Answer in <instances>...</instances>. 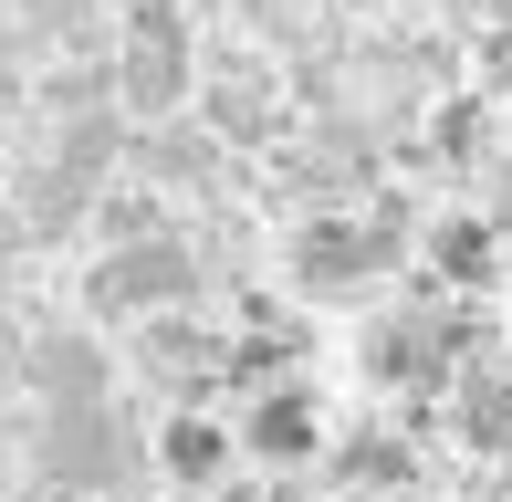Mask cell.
I'll return each mask as SVG.
<instances>
[{"label": "cell", "mask_w": 512, "mask_h": 502, "mask_svg": "<svg viewBox=\"0 0 512 502\" xmlns=\"http://www.w3.org/2000/svg\"><path fill=\"white\" fill-rule=\"evenodd\" d=\"M126 471H136V440L115 429L105 398L53 408V419H42V482H53V492H74V502H115V482H126Z\"/></svg>", "instance_id": "cell-1"}, {"label": "cell", "mask_w": 512, "mask_h": 502, "mask_svg": "<svg viewBox=\"0 0 512 502\" xmlns=\"http://www.w3.org/2000/svg\"><path fill=\"white\" fill-rule=\"evenodd\" d=\"M387 262H398V210L387 220H304V241H293V283L304 293H356Z\"/></svg>", "instance_id": "cell-2"}, {"label": "cell", "mask_w": 512, "mask_h": 502, "mask_svg": "<svg viewBox=\"0 0 512 502\" xmlns=\"http://www.w3.org/2000/svg\"><path fill=\"white\" fill-rule=\"evenodd\" d=\"M189 283H199V262L178 241H126L95 272V314H168V304H189Z\"/></svg>", "instance_id": "cell-3"}, {"label": "cell", "mask_w": 512, "mask_h": 502, "mask_svg": "<svg viewBox=\"0 0 512 502\" xmlns=\"http://www.w3.org/2000/svg\"><path fill=\"white\" fill-rule=\"evenodd\" d=\"M230 440H241L251 461H272V471H293V461H314V450H324V408H314V387H293V377H272V387H251V419L230 429Z\"/></svg>", "instance_id": "cell-4"}, {"label": "cell", "mask_w": 512, "mask_h": 502, "mask_svg": "<svg viewBox=\"0 0 512 502\" xmlns=\"http://www.w3.org/2000/svg\"><path fill=\"white\" fill-rule=\"evenodd\" d=\"M115 105H126L136 126H157V116H178V105H189V42H178V21L168 32H136L126 42V63H115Z\"/></svg>", "instance_id": "cell-5"}, {"label": "cell", "mask_w": 512, "mask_h": 502, "mask_svg": "<svg viewBox=\"0 0 512 502\" xmlns=\"http://www.w3.org/2000/svg\"><path fill=\"white\" fill-rule=\"evenodd\" d=\"M21 387H32L42 408L105 398V346H95V335H32V346H21Z\"/></svg>", "instance_id": "cell-6"}, {"label": "cell", "mask_w": 512, "mask_h": 502, "mask_svg": "<svg viewBox=\"0 0 512 502\" xmlns=\"http://www.w3.org/2000/svg\"><path fill=\"white\" fill-rule=\"evenodd\" d=\"M230 450H241V440H230L220 419H199V408H178V419L157 429V471H168L178 492H209V482L230 471Z\"/></svg>", "instance_id": "cell-7"}, {"label": "cell", "mask_w": 512, "mask_h": 502, "mask_svg": "<svg viewBox=\"0 0 512 502\" xmlns=\"http://www.w3.org/2000/svg\"><path fill=\"white\" fill-rule=\"evenodd\" d=\"M429 283H450V293H481V283H502V231L492 220H439L429 231Z\"/></svg>", "instance_id": "cell-8"}, {"label": "cell", "mask_w": 512, "mask_h": 502, "mask_svg": "<svg viewBox=\"0 0 512 502\" xmlns=\"http://www.w3.org/2000/svg\"><path fill=\"white\" fill-rule=\"evenodd\" d=\"M136 356H147V377L178 387V398H199V387L220 377V346H209L189 314H147V346H136Z\"/></svg>", "instance_id": "cell-9"}, {"label": "cell", "mask_w": 512, "mask_h": 502, "mask_svg": "<svg viewBox=\"0 0 512 502\" xmlns=\"http://www.w3.org/2000/svg\"><path fill=\"white\" fill-rule=\"evenodd\" d=\"M209 157H220V136H209V126H168V116H157L147 136H136V168H147L157 189H199Z\"/></svg>", "instance_id": "cell-10"}, {"label": "cell", "mask_w": 512, "mask_h": 502, "mask_svg": "<svg viewBox=\"0 0 512 502\" xmlns=\"http://www.w3.org/2000/svg\"><path fill=\"white\" fill-rule=\"evenodd\" d=\"M272 116H283V84L251 74V63L209 84V136H272Z\"/></svg>", "instance_id": "cell-11"}, {"label": "cell", "mask_w": 512, "mask_h": 502, "mask_svg": "<svg viewBox=\"0 0 512 502\" xmlns=\"http://www.w3.org/2000/svg\"><path fill=\"white\" fill-rule=\"evenodd\" d=\"M460 440L471 450H512V377L481 367V356H471V377H460Z\"/></svg>", "instance_id": "cell-12"}, {"label": "cell", "mask_w": 512, "mask_h": 502, "mask_svg": "<svg viewBox=\"0 0 512 502\" xmlns=\"http://www.w3.org/2000/svg\"><path fill=\"white\" fill-rule=\"evenodd\" d=\"M115 157H126V116H115V105H95V116H74V126H63V147H53V168H74L84 189H95V178L115 168Z\"/></svg>", "instance_id": "cell-13"}, {"label": "cell", "mask_w": 512, "mask_h": 502, "mask_svg": "<svg viewBox=\"0 0 512 502\" xmlns=\"http://www.w3.org/2000/svg\"><path fill=\"white\" fill-rule=\"evenodd\" d=\"M84 199H95V189H84V178L74 168H32V178H21V199H11V210H21V231H63V220H84Z\"/></svg>", "instance_id": "cell-14"}, {"label": "cell", "mask_w": 512, "mask_h": 502, "mask_svg": "<svg viewBox=\"0 0 512 502\" xmlns=\"http://www.w3.org/2000/svg\"><path fill=\"white\" fill-rule=\"evenodd\" d=\"M21 251H32V231H21V210H0V272H21Z\"/></svg>", "instance_id": "cell-15"}, {"label": "cell", "mask_w": 512, "mask_h": 502, "mask_svg": "<svg viewBox=\"0 0 512 502\" xmlns=\"http://www.w3.org/2000/svg\"><path fill=\"white\" fill-rule=\"evenodd\" d=\"M21 387V325H0V398Z\"/></svg>", "instance_id": "cell-16"}, {"label": "cell", "mask_w": 512, "mask_h": 502, "mask_svg": "<svg viewBox=\"0 0 512 502\" xmlns=\"http://www.w3.org/2000/svg\"><path fill=\"white\" fill-rule=\"evenodd\" d=\"M492 231H502V251H512V178H502V199H492Z\"/></svg>", "instance_id": "cell-17"}, {"label": "cell", "mask_w": 512, "mask_h": 502, "mask_svg": "<svg viewBox=\"0 0 512 502\" xmlns=\"http://www.w3.org/2000/svg\"><path fill=\"white\" fill-rule=\"evenodd\" d=\"M471 11H481V21H512V0H471Z\"/></svg>", "instance_id": "cell-18"}]
</instances>
